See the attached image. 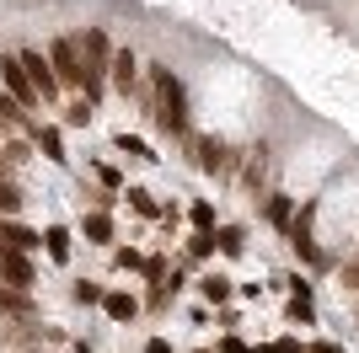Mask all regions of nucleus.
Listing matches in <instances>:
<instances>
[{"mask_svg":"<svg viewBox=\"0 0 359 353\" xmlns=\"http://www.w3.org/2000/svg\"><path fill=\"white\" fill-rule=\"evenodd\" d=\"M145 81H150V97H156V129L166 134V139H188V91H182V81L166 64H145Z\"/></svg>","mask_w":359,"mask_h":353,"instance_id":"nucleus-1","label":"nucleus"},{"mask_svg":"<svg viewBox=\"0 0 359 353\" xmlns=\"http://www.w3.org/2000/svg\"><path fill=\"white\" fill-rule=\"evenodd\" d=\"M43 54H48V64H54V81H60V91H81V81H86V59H81V48H75L70 32H54Z\"/></svg>","mask_w":359,"mask_h":353,"instance_id":"nucleus-2","label":"nucleus"},{"mask_svg":"<svg viewBox=\"0 0 359 353\" xmlns=\"http://www.w3.org/2000/svg\"><path fill=\"white\" fill-rule=\"evenodd\" d=\"M188 150H194V166H198L204 176H231V172H236V161H241V155L225 145L220 134H194V139H188Z\"/></svg>","mask_w":359,"mask_h":353,"instance_id":"nucleus-3","label":"nucleus"},{"mask_svg":"<svg viewBox=\"0 0 359 353\" xmlns=\"http://www.w3.org/2000/svg\"><path fill=\"white\" fill-rule=\"evenodd\" d=\"M269 172H273L269 139H252L241 150V188H247V198H269Z\"/></svg>","mask_w":359,"mask_h":353,"instance_id":"nucleus-4","label":"nucleus"},{"mask_svg":"<svg viewBox=\"0 0 359 353\" xmlns=\"http://www.w3.org/2000/svg\"><path fill=\"white\" fill-rule=\"evenodd\" d=\"M0 91L11 97L22 113H38V91H32V81H27V70H22V54H0Z\"/></svg>","mask_w":359,"mask_h":353,"instance_id":"nucleus-5","label":"nucleus"},{"mask_svg":"<svg viewBox=\"0 0 359 353\" xmlns=\"http://www.w3.org/2000/svg\"><path fill=\"white\" fill-rule=\"evenodd\" d=\"M22 70H27L38 102H43V107H60V81H54V64H48L43 48H22Z\"/></svg>","mask_w":359,"mask_h":353,"instance_id":"nucleus-6","label":"nucleus"},{"mask_svg":"<svg viewBox=\"0 0 359 353\" xmlns=\"http://www.w3.org/2000/svg\"><path fill=\"white\" fill-rule=\"evenodd\" d=\"M140 70H145V64H140L135 48H113V70H107V86L118 91V97H135V91H140Z\"/></svg>","mask_w":359,"mask_h":353,"instance_id":"nucleus-7","label":"nucleus"},{"mask_svg":"<svg viewBox=\"0 0 359 353\" xmlns=\"http://www.w3.org/2000/svg\"><path fill=\"white\" fill-rule=\"evenodd\" d=\"M0 284L16 289V294H32V284H38L32 257H22V251H0Z\"/></svg>","mask_w":359,"mask_h":353,"instance_id":"nucleus-8","label":"nucleus"},{"mask_svg":"<svg viewBox=\"0 0 359 353\" xmlns=\"http://www.w3.org/2000/svg\"><path fill=\"white\" fill-rule=\"evenodd\" d=\"M0 247H6V251H22V257H32V251L43 247V230H32L27 220H11V214H0Z\"/></svg>","mask_w":359,"mask_h":353,"instance_id":"nucleus-9","label":"nucleus"},{"mask_svg":"<svg viewBox=\"0 0 359 353\" xmlns=\"http://www.w3.org/2000/svg\"><path fill=\"white\" fill-rule=\"evenodd\" d=\"M290 289V321H300V326H311L316 321V289H311V279H300V273H290V279H279Z\"/></svg>","mask_w":359,"mask_h":353,"instance_id":"nucleus-10","label":"nucleus"},{"mask_svg":"<svg viewBox=\"0 0 359 353\" xmlns=\"http://www.w3.org/2000/svg\"><path fill=\"white\" fill-rule=\"evenodd\" d=\"M27 139H32V150H43V161H54V166L70 161V150H65V129H60V123H38Z\"/></svg>","mask_w":359,"mask_h":353,"instance_id":"nucleus-11","label":"nucleus"},{"mask_svg":"<svg viewBox=\"0 0 359 353\" xmlns=\"http://www.w3.org/2000/svg\"><path fill=\"white\" fill-rule=\"evenodd\" d=\"M75 235H81L86 247H113V214L86 209V214H81V225H75Z\"/></svg>","mask_w":359,"mask_h":353,"instance_id":"nucleus-12","label":"nucleus"},{"mask_svg":"<svg viewBox=\"0 0 359 353\" xmlns=\"http://www.w3.org/2000/svg\"><path fill=\"white\" fill-rule=\"evenodd\" d=\"M102 316H107L113 326H129V321L140 316V300H135L129 289H107V294H102Z\"/></svg>","mask_w":359,"mask_h":353,"instance_id":"nucleus-13","label":"nucleus"},{"mask_svg":"<svg viewBox=\"0 0 359 353\" xmlns=\"http://www.w3.org/2000/svg\"><path fill=\"white\" fill-rule=\"evenodd\" d=\"M263 214H269V225L279 235H290V225H295V198H290V193H269V198H263Z\"/></svg>","mask_w":359,"mask_h":353,"instance_id":"nucleus-14","label":"nucleus"},{"mask_svg":"<svg viewBox=\"0 0 359 353\" xmlns=\"http://www.w3.org/2000/svg\"><path fill=\"white\" fill-rule=\"evenodd\" d=\"M0 316H11V321H38V300L32 294H16L0 284Z\"/></svg>","mask_w":359,"mask_h":353,"instance_id":"nucleus-15","label":"nucleus"},{"mask_svg":"<svg viewBox=\"0 0 359 353\" xmlns=\"http://www.w3.org/2000/svg\"><path fill=\"white\" fill-rule=\"evenodd\" d=\"M231 294H236V284L225 279V273H204V279H198V300H204V305H231Z\"/></svg>","mask_w":359,"mask_h":353,"instance_id":"nucleus-16","label":"nucleus"},{"mask_svg":"<svg viewBox=\"0 0 359 353\" xmlns=\"http://www.w3.org/2000/svg\"><path fill=\"white\" fill-rule=\"evenodd\" d=\"M70 247H75V230L70 225H43V251L54 257V263H70Z\"/></svg>","mask_w":359,"mask_h":353,"instance_id":"nucleus-17","label":"nucleus"},{"mask_svg":"<svg viewBox=\"0 0 359 353\" xmlns=\"http://www.w3.org/2000/svg\"><path fill=\"white\" fill-rule=\"evenodd\" d=\"M215 251L236 263L241 251H247V230H241V225H215Z\"/></svg>","mask_w":359,"mask_h":353,"instance_id":"nucleus-18","label":"nucleus"},{"mask_svg":"<svg viewBox=\"0 0 359 353\" xmlns=\"http://www.w3.org/2000/svg\"><path fill=\"white\" fill-rule=\"evenodd\" d=\"M60 113H65V123H60V129H86L91 118H97V107H91L86 97H75V102H65Z\"/></svg>","mask_w":359,"mask_h":353,"instance_id":"nucleus-19","label":"nucleus"},{"mask_svg":"<svg viewBox=\"0 0 359 353\" xmlns=\"http://www.w3.org/2000/svg\"><path fill=\"white\" fill-rule=\"evenodd\" d=\"M102 294H107V289H102L97 279H75V284H70V300H75V305H86V310L102 305Z\"/></svg>","mask_w":359,"mask_h":353,"instance_id":"nucleus-20","label":"nucleus"},{"mask_svg":"<svg viewBox=\"0 0 359 353\" xmlns=\"http://www.w3.org/2000/svg\"><path fill=\"white\" fill-rule=\"evenodd\" d=\"M22 204H27V193L16 188L11 176H0V214H11V220H16V214H22Z\"/></svg>","mask_w":359,"mask_h":353,"instance_id":"nucleus-21","label":"nucleus"},{"mask_svg":"<svg viewBox=\"0 0 359 353\" xmlns=\"http://www.w3.org/2000/svg\"><path fill=\"white\" fill-rule=\"evenodd\" d=\"M215 257V230H194L188 235V263H210Z\"/></svg>","mask_w":359,"mask_h":353,"instance_id":"nucleus-22","label":"nucleus"},{"mask_svg":"<svg viewBox=\"0 0 359 353\" xmlns=\"http://www.w3.org/2000/svg\"><path fill=\"white\" fill-rule=\"evenodd\" d=\"M123 198H129V209H135V214H145V220H161V214H166V209L156 204V198H150L145 188H129V193H123Z\"/></svg>","mask_w":359,"mask_h":353,"instance_id":"nucleus-23","label":"nucleus"},{"mask_svg":"<svg viewBox=\"0 0 359 353\" xmlns=\"http://www.w3.org/2000/svg\"><path fill=\"white\" fill-rule=\"evenodd\" d=\"M118 150L129 155V161H156V150H150L140 134H118Z\"/></svg>","mask_w":359,"mask_h":353,"instance_id":"nucleus-24","label":"nucleus"},{"mask_svg":"<svg viewBox=\"0 0 359 353\" xmlns=\"http://www.w3.org/2000/svg\"><path fill=\"white\" fill-rule=\"evenodd\" d=\"M188 220H194V230H215V204L210 198H194V204H188Z\"/></svg>","mask_w":359,"mask_h":353,"instance_id":"nucleus-25","label":"nucleus"},{"mask_svg":"<svg viewBox=\"0 0 359 353\" xmlns=\"http://www.w3.org/2000/svg\"><path fill=\"white\" fill-rule=\"evenodd\" d=\"M91 172H97V182H102V193H123V172L107 161H91Z\"/></svg>","mask_w":359,"mask_h":353,"instance_id":"nucleus-26","label":"nucleus"},{"mask_svg":"<svg viewBox=\"0 0 359 353\" xmlns=\"http://www.w3.org/2000/svg\"><path fill=\"white\" fill-rule=\"evenodd\" d=\"M113 263H118L123 273H145V257H140L135 247H113Z\"/></svg>","mask_w":359,"mask_h":353,"instance_id":"nucleus-27","label":"nucleus"},{"mask_svg":"<svg viewBox=\"0 0 359 353\" xmlns=\"http://www.w3.org/2000/svg\"><path fill=\"white\" fill-rule=\"evenodd\" d=\"M172 300H177V294L166 289V284H150V294H145V305H150V310H166Z\"/></svg>","mask_w":359,"mask_h":353,"instance_id":"nucleus-28","label":"nucleus"},{"mask_svg":"<svg viewBox=\"0 0 359 353\" xmlns=\"http://www.w3.org/2000/svg\"><path fill=\"white\" fill-rule=\"evenodd\" d=\"M145 284H166V257H161V251L145 257Z\"/></svg>","mask_w":359,"mask_h":353,"instance_id":"nucleus-29","label":"nucleus"},{"mask_svg":"<svg viewBox=\"0 0 359 353\" xmlns=\"http://www.w3.org/2000/svg\"><path fill=\"white\" fill-rule=\"evenodd\" d=\"M220 353H252V348H247L236 332H225V338H220Z\"/></svg>","mask_w":359,"mask_h":353,"instance_id":"nucleus-30","label":"nucleus"},{"mask_svg":"<svg viewBox=\"0 0 359 353\" xmlns=\"http://www.w3.org/2000/svg\"><path fill=\"white\" fill-rule=\"evenodd\" d=\"M306 353H344V342H332V338H322V342H306Z\"/></svg>","mask_w":359,"mask_h":353,"instance_id":"nucleus-31","label":"nucleus"},{"mask_svg":"<svg viewBox=\"0 0 359 353\" xmlns=\"http://www.w3.org/2000/svg\"><path fill=\"white\" fill-rule=\"evenodd\" d=\"M140 353H177V348H172L166 338H145V348H140Z\"/></svg>","mask_w":359,"mask_h":353,"instance_id":"nucleus-32","label":"nucleus"},{"mask_svg":"<svg viewBox=\"0 0 359 353\" xmlns=\"http://www.w3.org/2000/svg\"><path fill=\"white\" fill-rule=\"evenodd\" d=\"M252 353H279V342H257V348Z\"/></svg>","mask_w":359,"mask_h":353,"instance_id":"nucleus-33","label":"nucleus"},{"mask_svg":"<svg viewBox=\"0 0 359 353\" xmlns=\"http://www.w3.org/2000/svg\"><path fill=\"white\" fill-rule=\"evenodd\" d=\"M75 353H97V348H91V342H75Z\"/></svg>","mask_w":359,"mask_h":353,"instance_id":"nucleus-34","label":"nucleus"},{"mask_svg":"<svg viewBox=\"0 0 359 353\" xmlns=\"http://www.w3.org/2000/svg\"><path fill=\"white\" fill-rule=\"evenodd\" d=\"M194 353H215V348H194Z\"/></svg>","mask_w":359,"mask_h":353,"instance_id":"nucleus-35","label":"nucleus"},{"mask_svg":"<svg viewBox=\"0 0 359 353\" xmlns=\"http://www.w3.org/2000/svg\"><path fill=\"white\" fill-rule=\"evenodd\" d=\"M0 251H6V247H0Z\"/></svg>","mask_w":359,"mask_h":353,"instance_id":"nucleus-36","label":"nucleus"}]
</instances>
